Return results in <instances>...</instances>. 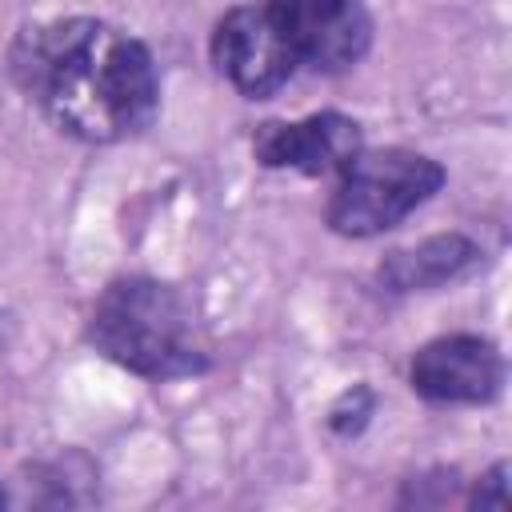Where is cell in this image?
I'll return each mask as SVG.
<instances>
[{
  "label": "cell",
  "instance_id": "9c48e42d",
  "mask_svg": "<svg viewBox=\"0 0 512 512\" xmlns=\"http://www.w3.org/2000/svg\"><path fill=\"white\" fill-rule=\"evenodd\" d=\"M372 408H376L372 388H368V384H352V388L340 392V400L328 408V428H332L336 436H356V432L368 424Z\"/></svg>",
  "mask_w": 512,
  "mask_h": 512
},
{
  "label": "cell",
  "instance_id": "3957f363",
  "mask_svg": "<svg viewBox=\"0 0 512 512\" xmlns=\"http://www.w3.org/2000/svg\"><path fill=\"white\" fill-rule=\"evenodd\" d=\"M444 188V168L408 148H360L340 172L324 208V224L336 236L368 240L400 220H408L420 204H428Z\"/></svg>",
  "mask_w": 512,
  "mask_h": 512
},
{
  "label": "cell",
  "instance_id": "ba28073f",
  "mask_svg": "<svg viewBox=\"0 0 512 512\" xmlns=\"http://www.w3.org/2000/svg\"><path fill=\"white\" fill-rule=\"evenodd\" d=\"M476 264H480L476 240H468L460 232H444V236H428L412 248L388 252L376 268V280L388 292H428V288L468 276Z\"/></svg>",
  "mask_w": 512,
  "mask_h": 512
},
{
  "label": "cell",
  "instance_id": "7a4b0ae2",
  "mask_svg": "<svg viewBox=\"0 0 512 512\" xmlns=\"http://www.w3.org/2000/svg\"><path fill=\"white\" fill-rule=\"evenodd\" d=\"M88 344L144 380H184L208 372V348L192 300L160 280H112L88 312Z\"/></svg>",
  "mask_w": 512,
  "mask_h": 512
},
{
  "label": "cell",
  "instance_id": "8fae6325",
  "mask_svg": "<svg viewBox=\"0 0 512 512\" xmlns=\"http://www.w3.org/2000/svg\"><path fill=\"white\" fill-rule=\"evenodd\" d=\"M0 504H4V496H0Z\"/></svg>",
  "mask_w": 512,
  "mask_h": 512
},
{
  "label": "cell",
  "instance_id": "277c9868",
  "mask_svg": "<svg viewBox=\"0 0 512 512\" xmlns=\"http://www.w3.org/2000/svg\"><path fill=\"white\" fill-rule=\"evenodd\" d=\"M296 64L348 72L372 48V16L360 0H264Z\"/></svg>",
  "mask_w": 512,
  "mask_h": 512
},
{
  "label": "cell",
  "instance_id": "52a82bcc",
  "mask_svg": "<svg viewBox=\"0 0 512 512\" xmlns=\"http://www.w3.org/2000/svg\"><path fill=\"white\" fill-rule=\"evenodd\" d=\"M364 148L360 124L344 112H312L304 120H264L252 132V156L264 168L300 176H336Z\"/></svg>",
  "mask_w": 512,
  "mask_h": 512
},
{
  "label": "cell",
  "instance_id": "8992f818",
  "mask_svg": "<svg viewBox=\"0 0 512 512\" xmlns=\"http://www.w3.org/2000/svg\"><path fill=\"white\" fill-rule=\"evenodd\" d=\"M412 392L428 404H488L504 384V356L484 336H436L408 364Z\"/></svg>",
  "mask_w": 512,
  "mask_h": 512
},
{
  "label": "cell",
  "instance_id": "5b68a950",
  "mask_svg": "<svg viewBox=\"0 0 512 512\" xmlns=\"http://www.w3.org/2000/svg\"><path fill=\"white\" fill-rule=\"evenodd\" d=\"M208 52H212L216 72L248 100H264L280 92L288 76L296 72V60L264 4L228 8L212 28Z\"/></svg>",
  "mask_w": 512,
  "mask_h": 512
},
{
  "label": "cell",
  "instance_id": "30bf717a",
  "mask_svg": "<svg viewBox=\"0 0 512 512\" xmlns=\"http://www.w3.org/2000/svg\"><path fill=\"white\" fill-rule=\"evenodd\" d=\"M468 508H508V460H496L468 496Z\"/></svg>",
  "mask_w": 512,
  "mask_h": 512
},
{
  "label": "cell",
  "instance_id": "6da1fadb",
  "mask_svg": "<svg viewBox=\"0 0 512 512\" xmlns=\"http://www.w3.org/2000/svg\"><path fill=\"white\" fill-rule=\"evenodd\" d=\"M12 76L60 132L88 144L128 140L160 108L148 44L92 16L24 28L12 44Z\"/></svg>",
  "mask_w": 512,
  "mask_h": 512
}]
</instances>
